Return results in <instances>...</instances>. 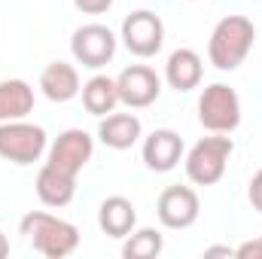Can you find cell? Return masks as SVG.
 I'll list each match as a JSON object with an SVG mask.
<instances>
[{
	"mask_svg": "<svg viewBox=\"0 0 262 259\" xmlns=\"http://www.w3.org/2000/svg\"><path fill=\"white\" fill-rule=\"evenodd\" d=\"M256 40V28L244 15H226L213 25L207 40V58L216 70H238L250 55Z\"/></svg>",
	"mask_w": 262,
	"mask_h": 259,
	"instance_id": "cell-1",
	"label": "cell"
},
{
	"mask_svg": "<svg viewBox=\"0 0 262 259\" xmlns=\"http://www.w3.org/2000/svg\"><path fill=\"white\" fill-rule=\"evenodd\" d=\"M21 235L31 241V247L46 259H64L79 247V229L61 217H52L46 210H31L21 217Z\"/></svg>",
	"mask_w": 262,
	"mask_h": 259,
	"instance_id": "cell-2",
	"label": "cell"
},
{
	"mask_svg": "<svg viewBox=\"0 0 262 259\" xmlns=\"http://www.w3.org/2000/svg\"><path fill=\"white\" fill-rule=\"evenodd\" d=\"M232 153H235L232 137H226V134L201 137L195 146L189 149V156H186V177L195 186H213V183H220L223 174H226V168H229Z\"/></svg>",
	"mask_w": 262,
	"mask_h": 259,
	"instance_id": "cell-3",
	"label": "cell"
},
{
	"mask_svg": "<svg viewBox=\"0 0 262 259\" xmlns=\"http://www.w3.org/2000/svg\"><path fill=\"white\" fill-rule=\"evenodd\" d=\"M198 122L213 134H232L241 125V98L232 85L213 82L198 98Z\"/></svg>",
	"mask_w": 262,
	"mask_h": 259,
	"instance_id": "cell-4",
	"label": "cell"
},
{
	"mask_svg": "<svg viewBox=\"0 0 262 259\" xmlns=\"http://www.w3.org/2000/svg\"><path fill=\"white\" fill-rule=\"evenodd\" d=\"M46 153V131L34 122H0V159L12 165H34Z\"/></svg>",
	"mask_w": 262,
	"mask_h": 259,
	"instance_id": "cell-5",
	"label": "cell"
},
{
	"mask_svg": "<svg viewBox=\"0 0 262 259\" xmlns=\"http://www.w3.org/2000/svg\"><path fill=\"white\" fill-rule=\"evenodd\" d=\"M70 52H73V58L82 67L98 70V67L113 61V55H116V37H113V31L107 25H82L70 37Z\"/></svg>",
	"mask_w": 262,
	"mask_h": 259,
	"instance_id": "cell-6",
	"label": "cell"
},
{
	"mask_svg": "<svg viewBox=\"0 0 262 259\" xmlns=\"http://www.w3.org/2000/svg\"><path fill=\"white\" fill-rule=\"evenodd\" d=\"M122 43L131 55L137 58H152L162 43H165V25L156 12L149 9H137L122 21Z\"/></svg>",
	"mask_w": 262,
	"mask_h": 259,
	"instance_id": "cell-7",
	"label": "cell"
},
{
	"mask_svg": "<svg viewBox=\"0 0 262 259\" xmlns=\"http://www.w3.org/2000/svg\"><path fill=\"white\" fill-rule=\"evenodd\" d=\"M116 92H119V104H125L128 110H140V107H149L159 101L162 79L152 67L131 64L116 76Z\"/></svg>",
	"mask_w": 262,
	"mask_h": 259,
	"instance_id": "cell-8",
	"label": "cell"
},
{
	"mask_svg": "<svg viewBox=\"0 0 262 259\" xmlns=\"http://www.w3.org/2000/svg\"><path fill=\"white\" fill-rule=\"evenodd\" d=\"M92 153H95V140H92L89 131L67 128L49 146V165L58 168V171H64V174H70V177H76L92 162Z\"/></svg>",
	"mask_w": 262,
	"mask_h": 259,
	"instance_id": "cell-9",
	"label": "cell"
},
{
	"mask_svg": "<svg viewBox=\"0 0 262 259\" xmlns=\"http://www.w3.org/2000/svg\"><path fill=\"white\" fill-rule=\"evenodd\" d=\"M156 213L165 229H189L201 213V201H198L195 189L189 186H168L159 195Z\"/></svg>",
	"mask_w": 262,
	"mask_h": 259,
	"instance_id": "cell-10",
	"label": "cell"
},
{
	"mask_svg": "<svg viewBox=\"0 0 262 259\" xmlns=\"http://www.w3.org/2000/svg\"><path fill=\"white\" fill-rule=\"evenodd\" d=\"M183 159V137L171 128H156L143 140V165L156 174H168Z\"/></svg>",
	"mask_w": 262,
	"mask_h": 259,
	"instance_id": "cell-11",
	"label": "cell"
},
{
	"mask_svg": "<svg viewBox=\"0 0 262 259\" xmlns=\"http://www.w3.org/2000/svg\"><path fill=\"white\" fill-rule=\"evenodd\" d=\"M98 226L110 238H128L137 226V207L131 204L125 195H110L101 201L98 210Z\"/></svg>",
	"mask_w": 262,
	"mask_h": 259,
	"instance_id": "cell-12",
	"label": "cell"
},
{
	"mask_svg": "<svg viewBox=\"0 0 262 259\" xmlns=\"http://www.w3.org/2000/svg\"><path fill=\"white\" fill-rule=\"evenodd\" d=\"M40 89H43V95H46L49 101H55V104L73 101V98L82 92L76 67L67 64V61H52V64L43 67V73H40Z\"/></svg>",
	"mask_w": 262,
	"mask_h": 259,
	"instance_id": "cell-13",
	"label": "cell"
},
{
	"mask_svg": "<svg viewBox=\"0 0 262 259\" xmlns=\"http://www.w3.org/2000/svg\"><path fill=\"white\" fill-rule=\"evenodd\" d=\"M143 134V125L134 113H107L101 116V125H98V137L104 146L110 149H131Z\"/></svg>",
	"mask_w": 262,
	"mask_h": 259,
	"instance_id": "cell-14",
	"label": "cell"
},
{
	"mask_svg": "<svg viewBox=\"0 0 262 259\" xmlns=\"http://www.w3.org/2000/svg\"><path fill=\"white\" fill-rule=\"evenodd\" d=\"M201 73H204V67H201V55H198L195 49H174L168 55L165 79H168L171 89L192 92V89L201 85Z\"/></svg>",
	"mask_w": 262,
	"mask_h": 259,
	"instance_id": "cell-15",
	"label": "cell"
},
{
	"mask_svg": "<svg viewBox=\"0 0 262 259\" xmlns=\"http://www.w3.org/2000/svg\"><path fill=\"white\" fill-rule=\"evenodd\" d=\"M34 186H37V198H40L46 207H67V204L73 201V195H76V177H70V174L52 168V165L46 162V165L40 168Z\"/></svg>",
	"mask_w": 262,
	"mask_h": 259,
	"instance_id": "cell-16",
	"label": "cell"
},
{
	"mask_svg": "<svg viewBox=\"0 0 262 259\" xmlns=\"http://www.w3.org/2000/svg\"><path fill=\"white\" fill-rule=\"evenodd\" d=\"M34 110V89L25 79H3L0 82V122L25 119Z\"/></svg>",
	"mask_w": 262,
	"mask_h": 259,
	"instance_id": "cell-17",
	"label": "cell"
},
{
	"mask_svg": "<svg viewBox=\"0 0 262 259\" xmlns=\"http://www.w3.org/2000/svg\"><path fill=\"white\" fill-rule=\"evenodd\" d=\"M119 104V92H116V79L110 76H92L85 85H82V107L92 113V116H107L113 113Z\"/></svg>",
	"mask_w": 262,
	"mask_h": 259,
	"instance_id": "cell-18",
	"label": "cell"
},
{
	"mask_svg": "<svg viewBox=\"0 0 262 259\" xmlns=\"http://www.w3.org/2000/svg\"><path fill=\"white\" fill-rule=\"evenodd\" d=\"M165 241H162V232L159 229H137L131 232L122 244V256L125 259H156L162 253Z\"/></svg>",
	"mask_w": 262,
	"mask_h": 259,
	"instance_id": "cell-19",
	"label": "cell"
},
{
	"mask_svg": "<svg viewBox=\"0 0 262 259\" xmlns=\"http://www.w3.org/2000/svg\"><path fill=\"white\" fill-rule=\"evenodd\" d=\"M73 6L79 12H85V15H101V12H107L113 6V0H73Z\"/></svg>",
	"mask_w": 262,
	"mask_h": 259,
	"instance_id": "cell-20",
	"label": "cell"
},
{
	"mask_svg": "<svg viewBox=\"0 0 262 259\" xmlns=\"http://www.w3.org/2000/svg\"><path fill=\"white\" fill-rule=\"evenodd\" d=\"M247 198H250V204H253V210H259L262 213V168L250 177V189H247Z\"/></svg>",
	"mask_w": 262,
	"mask_h": 259,
	"instance_id": "cell-21",
	"label": "cell"
},
{
	"mask_svg": "<svg viewBox=\"0 0 262 259\" xmlns=\"http://www.w3.org/2000/svg\"><path fill=\"white\" fill-rule=\"evenodd\" d=\"M235 256H241V259H262V235L256 238V241H244V244L235 250Z\"/></svg>",
	"mask_w": 262,
	"mask_h": 259,
	"instance_id": "cell-22",
	"label": "cell"
},
{
	"mask_svg": "<svg viewBox=\"0 0 262 259\" xmlns=\"http://www.w3.org/2000/svg\"><path fill=\"white\" fill-rule=\"evenodd\" d=\"M6 253H9V241H6V235L0 232V259L6 256Z\"/></svg>",
	"mask_w": 262,
	"mask_h": 259,
	"instance_id": "cell-23",
	"label": "cell"
},
{
	"mask_svg": "<svg viewBox=\"0 0 262 259\" xmlns=\"http://www.w3.org/2000/svg\"><path fill=\"white\" fill-rule=\"evenodd\" d=\"M189 3H195V0H189Z\"/></svg>",
	"mask_w": 262,
	"mask_h": 259,
	"instance_id": "cell-24",
	"label": "cell"
}]
</instances>
